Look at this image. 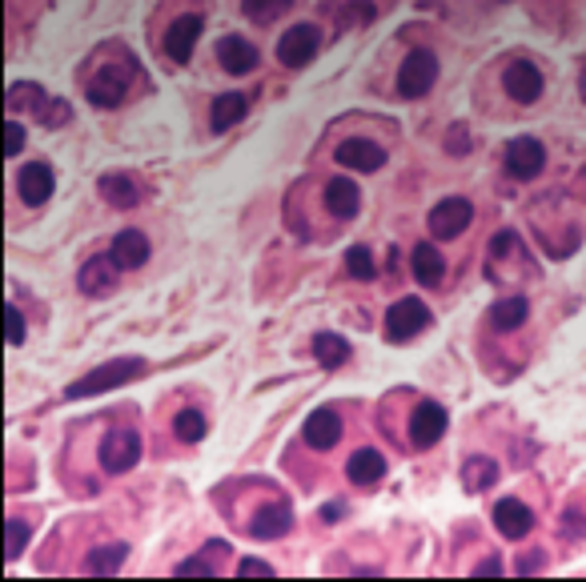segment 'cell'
I'll list each match as a JSON object with an SVG mask.
<instances>
[{
	"label": "cell",
	"instance_id": "4",
	"mask_svg": "<svg viewBox=\"0 0 586 582\" xmlns=\"http://www.w3.org/2000/svg\"><path fill=\"white\" fill-rule=\"evenodd\" d=\"M434 81H438V57L430 49H414L398 69V93L410 97V101L426 97L434 89Z\"/></svg>",
	"mask_w": 586,
	"mask_h": 582
},
{
	"label": "cell",
	"instance_id": "33",
	"mask_svg": "<svg viewBox=\"0 0 586 582\" xmlns=\"http://www.w3.org/2000/svg\"><path fill=\"white\" fill-rule=\"evenodd\" d=\"M346 269H350V277H358V281H374V273H378L374 253H370V249H362V245L346 253Z\"/></svg>",
	"mask_w": 586,
	"mask_h": 582
},
{
	"label": "cell",
	"instance_id": "2",
	"mask_svg": "<svg viewBox=\"0 0 586 582\" xmlns=\"http://www.w3.org/2000/svg\"><path fill=\"white\" fill-rule=\"evenodd\" d=\"M97 458H101V470L105 474H129L137 466V458H141V434L133 426H113L101 438Z\"/></svg>",
	"mask_w": 586,
	"mask_h": 582
},
{
	"label": "cell",
	"instance_id": "39",
	"mask_svg": "<svg viewBox=\"0 0 586 582\" xmlns=\"http://www.w3.org/2000/svg\"><path fill=\"white\" fill-rule=\"evenodd\" d=\"M542 562H546V550H534V554H526V558L518 562V570H522V574H530V570H538Z\"/></svg>",
	"mask_w": 586,
	"mask_h": 582
},
{
	"label": "cell",
	"instance_id": "15",
	"mask_svg": "<svg viewBox=\"0 0 586 582\" xmlns=\"http://www.w3.org/2000/svg\"><path fill=\"white\" fill-rule=\"evenodd\" d=\"M494 526H498V534L502 538H526L530 530H534V514H530V506L526 502H518V498H502L498 506H494Z\"/></svg>",
	"mask_w": 586,
	"mask_h": 582
},
{
	"label": "cell",
	"instance_id": "7",
	"mask_svg": "<svg viewBox=\"0 0 586 582\" xmlns=\"http://www.w3.org/2000/svg\"><path fill=\"white\" fill-rule=\"evenodd\" d=\"M542 165H546V149H542L538 137H514V141L506 145V173H510L514 181L538 177Z\"/></svg>",
	"mask_w": 586,
	"mask_h": 582
},
{
	"label": "cell",
	"instance_id": "19",
	"mask_svg": "<svg viewBox=\"0 0 586 582\" xmlns=\"http://www.w3.org/2000/svg\"><path fill=\"white\" fill-rule=\"evenodd\" d=\"M526 314H530V306H526V298L522 294H510V298H502V302H494L490 306V330L494 334H514L518 326H526Z\"/></svg>",
	"mask_w": 586,
	"mask_h": 582
},
{
	"label": "cell",
	"instance_id": "21",
	"mask_svg": "<svg viewBox=\"0 0 586 582\" xmlns=\"http://www.w3.org/2000/svg\"><path fill=\"white\" fill-rule=\"evenodd\" d=\"M326 209L334 213V217H354L358 209H362V193H358V185L350 181V177H334L330 185H326Z\"/></svg>",
	"mask_w": 586,
	"mask_h": 582
},
{
	"label": "cell",
	"instance_id": "13",
	"mask_svg": "<svg viewBox=\"0 0 586 582\" xmlns=\"http://www.w3.org/2000/svg\"><path fill=\"white\" fill-rule=\"evenodd\" d=\"M217 61H221V69H225V73L245 77V73H253V69H257V45H253L249 37L229 33V37H221V41H217Z\"/></svg>",
	"mask_w": 586,
	"mask_h": 582
},
{
	"label": "cell",
	"instance_id": "32",
	"mask_svg": "<svg viewBox=\"0 0 586 582\" xmlns=\"http://www.w3.org/2000/svg\"><path fill=\"white\" fill-rule=\"evenodd\" d=\"M289 5H293V0H245L241 9H245V17H249V21H257V25H269V21H277V17H281Z\"/></svg>",
	"mask_w": 586,
	"mask_h": 582
},
{
	"label": "cell",
	"instance_id": "11",
	"mask_svg": "<svg viewBox=\"0 0 586 582\" xmlns=\"http://www.w3.org/2000/svg\"><path fill=\"white\" fill-rule=\"evenodd\" d=\"M470 217H474V205L466 197H446V201H438L430 209V233L442 237V241L446 237H458L470 225Z\"/></svg>",
	"mask_w": 586,
	"mask_h": 582
},
{
	"label": "cell",
	"instance_id": "27",
	"mask_svg": "<svg viewBox=\"0 0 586 582\" xmlns=\"http://www.w3.org/2000/svg\"><path fill=\"white\" fill-rule=\"evenodd\" d=\"M314 358H318V366H326V370H342L346 362H350V342L342 338V334H318L314 338Z\"/></svg>",
	"mask_w": 586,
	"mask_h": 582
},
{
	"label": "cell",
	"instance_id": "30",
	"mask_svg": "<svg viewBox=\"0 0 586 582\" xmlns=\"http://www.w3.org/2000/svg\"><path fill=\"white\" fill-rule=\"evenodd\" d=\"M221 550H229V546H225V542H209V546H205V554H193V558L177 562V574H197V578H213V574H217V566H213V554H221Z\"/></svg>",
	"mask_w": 586,
	"mask_h": 582
},
{
	"label": "cell",
	"instance_id": "43",
	"mask_svg": "<svg viewBox=\"0 0 586 582\" xmlns=\"http://www.w3.org/2000/svg\"><path fill=\"white\" fill-rule=\"evenodd\" d=\"M578 93H582V101H586V61H582V69H578Z\"/></svg>",
	"mask_w": 586,
	"mask_h": 582
},
{
	"label": "cell",
	"instance_id": "42",
	"mask_svg": "<svg viewBox=\"0 0 586 582\" xmlns=\"http://www.w3.org/2000/svg\"><path fill=\"white\" fill-rule=\"evenodd\" d=\"M338 514H342V506H338V502H330V506L322 510V518H326V522H338Z\"/></svg>",
	"mask_w": 586,
	"mask_h": 582
},
{
	"label": "cell",
	"instance_id": "12",
	"mask_svg": "<svg viewBox=\"0 0 586 582\" xmlns=\"http://www.w3.org/2000/svg\"><path fill=\"white\" fill-rule=\"evenodd\" d=\"M338 165L358 169V173H378L386 165V149L370 137H350V141L338 145Z\"/></svg>",
	"mask_w": 586,
	"mask_h": 582
},
{
	"label": "cell",
	"instance_id": "20",
	"mask_svg": "<svg viewBox=\"0 0 586 582\" xmlns=\"http://www.w3.org/2000/svg\"><path fill=\"white\" fill-rule=\"evenodd\" d=\"M338 438H342V418L334 410H314L306 418V442L314 450H330V446H338Z\"/></svg>",
	"mask_w": 586,
	"mask_h": 582
},
{
	"label": "cell",
	"instance_id": "34",
	"mask_svg": "<svg viewBox=\"0 0 586 582\" xmlns=\"http://www.w3.org/2000/svg\"><path fill=\"white\" fill-rule=\"evenodd\" d=\"M5 534H9V546H5V554H9V558H21L25 542L33 538V526H29L25 518H9V522H5Z\"/></svg>",
	"mask_w": 586,
	"mask_h": 582
},
{
	"label": "cell",
	"instance_id": "24",
	"mask_svg": "<svg viewBox=\"0 0 586 582\" xmlns=\"http://www.w3.org/2000/svg\"><path fill=\"white\" fill-rule=\"evenodd\" d=\"M101 197L113 209H133L141 201V189H137V181H129V173H105L101 177Z\"/></svg>",
	"mask_w": 586,
	"mask_h": 582
},
{
	"label": "cell",
	"instance_id": "38",
	"mask_svg": "<svg viewBox=\"0 0 586 582\" xmlns=\"http://www.w3.org/2000/svg\"><path fill=\"white\" fill-rule=\"evenodd\" d=\"M237 574H273V566L261 562V558H241L237 562Z\"/></svg>",
	"mask_w": 586,
	"mask_h": 582
},
{
	"label": "cell",
	"instance_id": "18",
	"mask_svg": "<svg viewBox=\"0 0 586 582\" xmlns=\"http://www.w3.org/2000/svg\"><path fill=\"white\" fill-rule=\"evenodd\" d=\"M113 261L121 265V269H141L145 261H149V237L141 233V229H121L117 237H113Z\"/></svg>",
	"mask_w": 586,
	"mask_h": 582
},
{
	"label": "cell",
	"instance_id": "29",
	"mask_svg": "<svg viewBox=\"0 0 586 582\" xmlns=\"http://www.w3.org/2000/svg\"><path fill=\"white\" fill-rule=\"evenodd\" d=\"M49 105V97H45V89L41 85H25V81H17V85H9V109L17 113V109H33L37 117H41V109Z\"/></svg>",
	"mask_w": 586,
	"mask_h": 582
},
{
	"label": "cell",
	"instance_id": "5",
	"mask_svg": "<svg viewBox=\"0 0 586 582\" xmlns=\"http://www.w3.org/2000/svg\"><path fill=\"white\" fill-rule=\"evenodd\" d=\"M129 85H133V69H129V65H105V69H97V77L89 81V101H93L97 109H117V105L125 101Z\"/></svg>",
	"mask_w": 586,
	"mask_h": 582
},
{
	"label": "cell",
	"instance_id": "41",
	"mask_svg": "<svg viewBox=\"0 0 586 582\" xmlns=\"http://www.w3.org/2000/svg\"><path fill=\"white\" fill-rule=\"evenodd\" d=\"M466 145H470V141H466V129L458 125V129H454V145H450V149H454V153H466Z\"/></svg>",
	"mask_w": 586,
	"mask_h": 582
},
{
	"label": "cell",
	"instance_id": "31",
	"mask_svg": "<svg viewBox=\"0 0 586 582\" xmlns=\"http://www.w3.org/2000/svg\"><path fill=\"white\" fill-rule=\"evenodd\" d=\"M205 414L201 410H181L177 418H173V434L181 438V442H201L205 438Z\"/></svg>",
	"mask_w": 586,
	"mask_h": 582
},
{
	"label": "cell",
	"instance_id": "10",
	"mask_svg": "<svg viewBox=\"0 0 586 582\" xmlns=\"http://www.w3.org/2000/svg\"><path fill=\"white\" fill-rule=\"evenodd\" d=\"M201 29H205V21H201L197 13L177 17V21L169 25V33H165V53H169V61L189 65V61H193V49H197V41H201Z\"/></svg>",
	"mask_w": 586,
	"mask_h": 582
},
{
	"label": "cell",
	"instance_id": "40",
	"mask_svg": "<svg viewBox=\"0 0 586 582\" xmlns=\"http://www.w3.org/2000/svg\"><path fill=\"white\" fill-rule=\"evenodd\" d=\"M474 574H478V578H482V574H502V558H494V554L482 558V562L474 566Z\"/></svg>",
	"mask_w": 586,
	"mask_h": 582
},
{
	"label": "cell",
	"instance_id": "1",
	"mask_svg": "<svg viewBox=\"0 0 586 582\" xmlns=\"http://www.w3.org/2000/svg\"><path fill=\"white\" fill-rule=\"evenodd\" d=\"M141 374H145V358H109L97 370H89L85 378H77L65 390V398H93V394H105V390H121L125 382H133Z\"/></svg>",
	"mask_w": 586,
	"mask_h": 582
},
{
	"label": "cell",
	"instance_id": "26",
	"mask_svg": "<svg viewBox=\"0 0 586 582\" xmlns=\"http://www.w3.org/2000/svg\"><path fill=\"white\" fill-rule=\"evenodd\" d=\"M245 113H249V101H245L241 93H225V97H217V101H213V113H209L213 133L233 129L237 121H245Z\"/></svg>",
	"mask_w": 586,
	"mask_h": 582
},
{
	"label": "cell",
	"instance_id": "35",
	"mask_svg": "<svg viewBox=\"0 0 586 582\" xmlns=\"http://www.w3.org/2000/svg\"><path fill=\"white\" fill-rule=\"evenodd\" d=\"M69 117H73V109H69L65 101H57V97H49V105L41 109V121H45V125H53V129H57V125H65Z\"/></svg>",
	"mask_w": 586,
	"mask_h": 582
},
{
	"label": "cell",
	"instance_id": "36",
	"mask_svg": "<svg viewBox=\"0 0 586 582\" xmlns=\"http://www.w3.org/2000/svg\"><path fill=\"white\" fill-rule=\"evenodd\" d=\"M5 133H9V137H5V153H9V157H17V153L25 149V125H21V121H9V125H5Z\"/></svg>",
	"mask_w": 586,
	"mask_h": 582
},
{
	"label": "cell",
	"instance_id": "14",
	"mask_svg": "<svg viewBox=\"0 0 586 582\" xmlns=\"http://www.w3.org/2000/svg\"><path fill=\"white\" fill-rule=\"evenodd\" d=\"M289 526H293L289 502H265V506H257L253 518H249V534H253V538H265V542L289 534Z\"/></svg>",
	"mask_w": 586,
	"mask_h": 582
},
{
	"label": "cell",
	"instance_id": "8",
	"mask_svg": "<svg viewBox=\"0 0 586 582\" xmlns=\"http://www.w3.org/2000/svg\"><path fill=\"white\" fill-rule=\"evenodd\" d=\"M446 426H450V414L438 402H418V410L410 414V442L418 450H430V446L442 442Z\"/></svg>",
	"mask_w": 586,
	"mask_h": 582
},
{
	"label": "cell",
	"instance_id": "22",
	"mask_svg": "<svg viewBox=\"0 0 586 582\" xmlns=\"http://www.w3.org/2000/svg\"><path fill=\"white\" fill-rule=\"evenodd\" d=\"M346 474H350V482L354 486H374V482H382L386 478V454H378V450H358L354 458H350V466H346Z\"/></svg>",
	"mask_w": 586,
	"mask_h": 582
},
{
	"label": "cell",
	"instance_id": "9",
	"mask_svg": "<svg viewBox=\"0 0 586 582\" xmlns=\"http://www.w3.org/2000/svg\"><path fill=\"white\" fill-rule=\"evenodd\" d=\"M542 69L538 65H530V61H510L506 65V73H502V89L518 101V105H534L538 97H542Z\"/></svg>",
	"mask_w": 586,
	"mask_h": 582
},
{
	"label": "cell",
	"instance_id": "28",
	"mask_svg": "<svg viewBox=\"0 0 586 582\" xmlns=\"http://www.w3.org/2000/svg\"><path fill=\"white\" fill-rule=\"evenodd\" d=\"M125 558H129V546H125V542H109V546H101V550L89 554L85 570H89V574H117Z\"/></svg>",
	"mask_w": 586,
	"mask_h": 582
},
{
	"label": "cell",
	"instance_id": "37",
	"mask_svg": "<svg viewBox=\"0 0 586 582\" xmlns=\"http://www.w3.org/2000/svg\"><path fill=\"white\" fill-rule=\"evenodd\" d=\"M21 342H25V314L9 306V346H21Z\"/></svg>",
	"mask_w": 586,
	"mask_h": 582
},
{
	"label": "cell",
	"instance_id": "17",
	"mask_svg": "<svg viewBox=\"0 0 586 582\" xmlns=\"http://www.w3.org/2000/svg\"><path fill=\"white\" fill-rule=\"evenodd\" d=\"M117 261H113V253H97V257H89L85 265H81V289H85V294H105V289H113V281H117Z\"/></svg>",
	"mask_w": 586,
	"mask_h": 582
},
{
	"label": "cell",
	"instance_id": "25",
	"mask_svg": "<svg viewBox=\"0 0 586 582\" xmlns=\"http://www.w3.org/2000/svg\"><path fill=\"white\" fill-rule=\"evenodd\" d=\"M494 482H498V462H494V458H486V454L466 458V466H462V486H466L470 494H482V490H490Z\"/></svg>",
	"mask_w": 586,
	"mask_h": 582
},
{
	"label": "cell",
	"instance_id": "6",
	"mask_svg": "<svg viewBox=\"0 0 586 582\" xmlns=\"http://www.w3.org/2000/svg\"><path fill=\"white\" fill-rule=\"evenodd\" d=\"M318 49H322V33L314 25H293L277 45V61L285 69H302V65H310L318 57Z\"/></svg>",
	"mask_w": 586,
	"mask_h": 582
},
{
	"label": "cell",
	"instance_id": "16",
	"mask_svg": "<svg viewBox=\"0 0 586 582\" xmlns=\"http://www.w3.org/2000/svg\"><path fill=\"white\" fill-rule=\"evenodd\" d=\"M53 189H57V177H53V165H45V161H33V165H25L21 169V197H25V205H45L49 197H53Z\"/></svg>",
	"mask_w": 586,
	"mask_h": 582
},
{
	"label": "cell",
	"instance_id": "3",
	"mask_svg": "<svg viewBox=\"0 0 586 582\" xmlns=\"http://www.w3.org/2000/svg\"><path fill=\"white\" fill-rule=\"evenodd\" d=\"M434 318H430V310L418 302V298H402V302H394L390 310H386V342H410V338H418L426 326H430Z\"/></svg>",
	"mask_w": 586,
	"mask_h": 582
},
{
	"label": "cell",
	"instance_id": "23",
	"mask_svg": "<svg viewBox=\"0 0 586 582\" xmlns=\"http://www.w3.org/2000/svg\"><path fill=\"white\" fill-rule=\"evenodd\" d=\"M410 269H414L418 285H426V289H434V285L446 277V261H442V253H438L434 245H418V249L410 253Z\"/></svg>",
	"mask_w": 586,
	"mask_h": 582
}]
</instances>
